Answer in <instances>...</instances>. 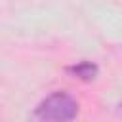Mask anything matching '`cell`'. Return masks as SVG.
I'll return each mask as SVG.
<instances>
[{"label": "cell", "instance_id": "6da1fadb", "mask_svg": "<svg viewBox=\"0 0 122 122\" xmlns=\"http://www.w3.org/2000/svg\"><path fill=\"white\" fill-rule=\"evenodd\" d=\"M78 112V103L65 92H57L46 97L38 107L34 116L38 120H72Z\"/></svg>", "mask_w": 122, "mask_h": 122}, {"label": "cell", "instance_id": "7a4b0ae2", "mask_svg": "<svg viewBox=\"0 0 122 122\" xmlns=\"http://www.w3.org/2000/svg\"><path fill=\"white\" fill-rule=\"evenodd\" d=\"M69 72H71L72 76L82 78V80H92V78L97 74V67H95L93 63H90V61H82V63H78V65L71 67V69H69Z\"/></svg>", "mask_w": 122, "mask_h": 122}]
</instances>
